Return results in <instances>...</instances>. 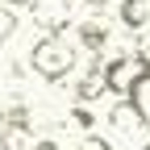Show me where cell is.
<instances>
[{
	"label": "cell",
	"mask_w": 150,
	"mask_h": 150,
	"mask_svg": "<svg viewBox=\"0 0 150 150\" xmlns=\"http://www.w3.org/2000/svg\"><path fill=\"white\" fill-rule=\"evenodd\" d=\"M29 71L46 83H59L75 71V50L67 42V33H42L38 42H29V54H25Z\"/></svg>",
	"instance_id": "cell-1"
},
{
	"label": "cell",
	"mask_w": 150,
	"mask_h": 150,
	"mask_svg": "<svg viewBox=\"0 0 150 150\" xmlns=\"http://www.w3.org/2000/svg\"><path fill=\"white\" fill-rule=\"evenodd\" d=\"M138 75H142L138 54H112V59L104 63V83H108V92H117L121 100L129 96V88H134Z\"/></svg>",
	"instance_id": "cell-2"
},
{
	"label": "cell",
	"mask_w": 150,
	"mask_h": 150,
	"mask_svg": "<svg viewBox=\"0 0 150 150\" xmlns=\"http://www.w3.org/2000/svg\"><path fill=\"white\" fill-rule=\"evenodd\" d=\"M75 42H79L92 59H100V50L108 46V21H104V13L100 17H83V21L75 25Z\"/></svg>",
	"instance_id": "cell-3"
},
{
	"label": "cell",
	"mask_w": 150,
	"mask_h": 150,
	"mask_svg": "<svg viewBox=\"0 0 150 150\" xmlns=\"http://www.w3.org/2000/svg\"><path fill=\"white\" fill-rule=\"evenodd\" d=\"M108 125H112V134H121V138H134V134H142V129H146L150 121H146V117H142V112H138L134 104H129V100H117V104L108 108Z\"/></svg>",
	"instance_id": "cell-4"
},
{
	"label": "cell",
	"mask_w": 150,
	"mask_h": 150,
	"mask_svg": "<svg viewBox=\"0 0 150 150\" xmlns=\"http://www.w3.org/2000/svg\"><path fill=\"white\" fill-rule=\"evenodd\" d=\"M104 92H108L104 67H100V59H92V67L79 75V83H75V104H92V100H100Z\"/></svg>",
	"instance_id": "cell-5"
},
{
	"label": "cell",
	"mask_w": 150,
	"mask_h": 150,
	"mask_svg": "<svg viewBox=\"0 0 150 150\" xmlns=\"http://www.w3.org/2000/svg\"><path fill=\"white\" fill-rule=\"evenodd\" d=\"M117 21H121V29H129V33L146 29V21H150V0H121V4H117Z\"/></svg>",
	"instance_id": "cell-6"
},
{
	"label": "cell",
	"mask_w": 150,
	"mask_h": 150,
	"mask_svg": "<svg viewBox=\"0 0 150 150\" xmlns=\"http://www.w3.org/2000/svg\"><path fill=\"white\" fill-rule=\"evenodd\" d=\"M33 125L17 121V125H0V150H33Z\"/></svg>",
	"instance_id": "cell-7"
},
{
	"label": "cell",
	"mask_w": 150,
	"mask_h": 150,
	"mask_svg": "<svg viewBox=\"0 0 150 150\" xmlns=\"http://www.w3.org/2000/svg\"><path fill=\"white\" fill-rule=\"evenodd\" d=\"M125 100H129V104H134L142 117L150 121V71H142L138 79H134V88H129V96H125Z\"/></svg>",
	"instance_id": "cell-8"
},
{
	"label": "cell",
	"mask_w": 150,
	"mask_h": 150,
	"mask_svg": "<svg viewBox=\"0 0 150 150\" xmlns=\"http://www.w3.org/2000/svg\"><path fill=\"white\" fill-rule=\"evenodd\" d=\"M71 125L75 129H83V134H92V129H96V112H92V104H71Z\"/></svg>",
	"instance_id": "cell-9"
},
{
	"label": "cell",
	"mask_w": 150,
	"mask_h": 150,
	"mask_svg": "<svg viewBox=\"0 0 150 150\" xmlns=\"http://www.w3.org/2000/svg\"><path fill=\"white\" fill-rule=\"evenodd\" d=\"M104 4H108V0H67V8L71 13H83V17H100Z\"/></svg>",
	"instance_id": "cell-10"
},
{
	"label": "cell",
	"mask_w": 150,
	"mask_h": 150,
	"mask_svg": "<svg viewBox=\"0 0 150 150\" xmlns=\"http://www.w3.org/2000/svg\"><path fill=\"white\" fill-rule=\"evenodd\" d=\"M75 150H117V146H112L108 138H100V134H83Z\"/></svg>",
	"instance_id": "cell-11"
},
{
	"label": "cell",
	"mask_w": 150,
	"mask_h": 150,
	"mask_svg": "<svg viewBox=\"0 0 150 150\" xmlns=\"http://www.w3.org/2000/svg\"><path fill=\"white\" fill-rule=\"evenodd\" d=\"M134 54H138V63H142V71H150V38H146V42H142V46H138Z\"/></svg>",
	"instance_id": "cell-12"
},
{
	"label": "cell",
	"mask_w": 150,
	"mask_h": 150,
	"mask_svg": "<svg viewBox=\"0 0 150 150\" xmlns=\"http://www.w3.org/2000/svg\"><path fill=\"white\" fill-rule=\"evenodd\" d=\"M33 150H63V146L54 142V138H38V142H33Z\"/></svg>",
	"instance_id": "cell-13"
},
{
	"label": "cell",
	"mask_w": 150,
	"mask_h": 150,
	"mask_svg": "<svg viewBox=\"0 0 150 150\" xmlns=\"http://www.w3.org/2000/svg\"><path fill=\"white\" fill-rule=\"evenodd\" d=\"M8 4H33V0H8Z\"/></svg>",
	"instance_id": "cell-14"
},
{
	"label": "cell",
	"mask_w": 150,
	"mask_h": 150,
	"mask_svg": "<svg viewBox=\"0 0 150 150\" xmlns=\"http://www.w3.org/2000/svg\"><path fill=\"white\" fill-rule=\"evenodd\" d=\"M142 150H150V142H146V146H142Z\"/></svg>",
	"instance_id": "cell-15"
}]
</instances>
